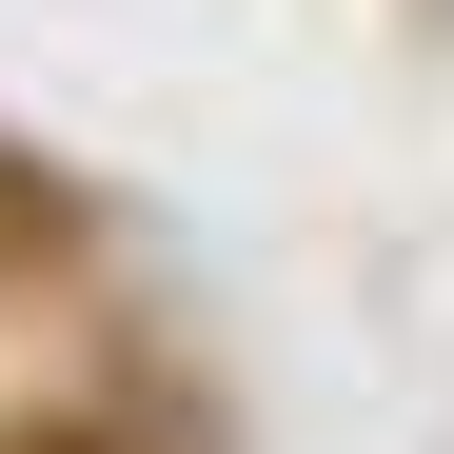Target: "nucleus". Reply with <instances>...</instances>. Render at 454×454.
I'll return each mask as SVG.
<instances>
[{"instance_id":"1","label":"nucleus","mask_w":454,"mask_h":454,"mask_svg":"<svg viewBox=\"0 0 454 454\" xmlns=\"http://www.w3.org/2000/svg\"><path fill=\"white\" fill-rule=\"evenodd\" d=\"M0 454H99V434H0Z\"/></svg>"}]
</instances>
